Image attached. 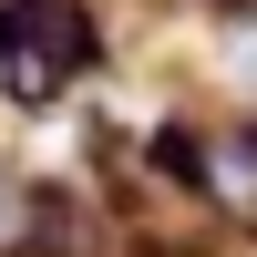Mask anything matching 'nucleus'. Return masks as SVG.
Here are the masks:
<instances>
[{
	"label": "nucleus",
	"mask_w": 257,
	"mask_h": 257,
	"mask_svg": "<svg viewBox=\"0 0 257 257\" xmlns=\"http://www.w3.org/2000/svg\"><path fill=\"white\" fill-rule=\"evenodd\" d=\"M185 185H196V216L216 226L226 247L257 237V103H196Z\"/></svg>",
	"instance_id": "obj_2"
},
{
	"label": "nucleus",
	"mask_w": 257,
	"mask_h": 257,
	"mask_svg": "<svg viewBox=\"0 0 257 257\" xmlns=\"http://www.w3.org/2000/svg\"><path fill=\"white\" fill-rule=\"evenodd\" d=\"M123 72V0H0V123H52Z\"/></svg>",
	"instance_id": "obj_1"
}]
</instances>
